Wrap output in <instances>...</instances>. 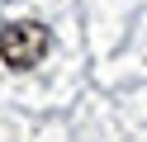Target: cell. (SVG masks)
I'll list each match as a JSON object with an SVG mask.
<instances>
[{
  "label": "cell",
  "mask_w": 147,
  "mask_h": 142,
  "mask_svg": "<svg viewBox=\"0 0 147 142\" xmlns=\"http://www.w3.org/2000/svg\"><path fill=\"white\" fill-rule=\"evenodd\" d=\"M48 47H52V33L43 24H33V19H14V24L0 28V62L10 66V71L38 66L48 57Z\"/></svg>",
  "instance_id": "1"
}]
</instances>
